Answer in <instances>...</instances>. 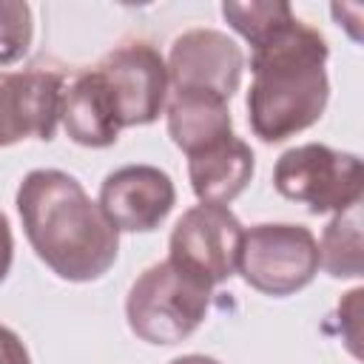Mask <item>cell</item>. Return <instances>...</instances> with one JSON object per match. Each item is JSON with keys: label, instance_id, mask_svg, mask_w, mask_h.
I'll return each mask as SVG.
<instances>
[{"label": "cell", "instance_id": "16", "mask_svg": "<svg viewBox=\"0 0 364 364\" xmlns=\"http://www.w3.org/2000/svg\"><path fill=\"white\" fill-rule=\"evenodd\" d=\"M34 40L31 6L23 0H0V65L23 60Z\"/></svg>", "mask_w": 364, "mask_h": 364}, {"label": "cell", "instance_id": "15", "mask_svg": "<svg viewBox=\"0 0 364 364\" xmlns=\"http://www.w3.org/2000/svg\"><path fill=\"white\" fill-rule=\"evenodd\" d=\"M293 14L290 3L284 0H250V3H236L228 0L222 3V17L228 20V26L242 34L250 46L256 40H262L264 34H270L282 20H287Z\"/></svg>", "mask_w": 364, "mask_h": 364}, {"label": "cell", "instance_id": "17", "mask_svg": "<svg viewBox=\"0 0 364 364\" xmlns=\"http://www.w3.org/2000/svg\"><path fill=\"white\" fill-rule=\"evenodd\" d=\"M0 364H31V355H28L26 344L6 324H0Z\"/></svg>", "mask_w": 364, "mask_h": 364}, {"label": "cell", "instance_id": "10", "mask_svg": "<svg viewBox=\"0 0 364 364\" xmlns=\"http://www.w3.org/2000/svg\"><path fill=\"white\" fill-rule=\"evenodd\" d=\"M97 205L117 230L148 233L173 210L176 188L156 165H125L102 179Z\"/></svg>", "mask_w": 364, "mask_h": 364}, {"label": "cell", "instance_id": "6", "mask_svg": "<svg viewBox=\"0 0 364 364\" xmlns=\"http://www.w3.org/2000/svg\"><path fill=\"white\" fill-rule=\"evenodd\" d=\"M245 228L225 205L188 208L168 239V259L208 287L228 282L236 273Z\"/></svg>", "mask_w": 364, "mask_h": 364}, {"label": "cell", "instance_id": "14", "mask_svg": "<svg viewBox=\"0 0 364 364\" xmlns=\"http://www.w3.org/2000/svg\"><path fill=\"white\" fill-rule=\"evenodd\" d=\"M318 267L333 279H358L364 273L361 250V202L336 213L318 242Z\"/></svg>", "mask_w": 364, "mask_h": 364}, {"label": "cell", "instance_id": "2", "mask_svg": "<svg viewBox=\"0 0 364 364\" xmlns=\"http://www.w3.org/2000/svg\"><path fill=\"white\" fill-rule=\"evenodd\" d=\"M327 40L296 14L250 46L247 122L262 142H284L316 125L330 100Z\"/></svg>", "mask_w": 364, "mask_h": 364}, {"label": "cell", "instance_id": "8", "mask_svg": "<svg viewBox=\"0 0 364 364\" xmlns=\"http://www.w3.org/2000/svg\"><path fill=\"white\" fill-rule=\"evenodd\" d=\"M65 80L51 68L0 71V148L20 139H54Z\"/></svg>", "mask_w": 364, "mask_h": 364}, {"label": "cell", "instance_id": "12", "mask_svg": "<svg viewBox=\"0 0 364 364\" xmlns=\"http://www.w3.org/2000/svg\"><path fill=\"white\" fill-rule=\"evenodd\" d=\"M256 159L245 139L236 134L219 139L216 145L188 156V179L199 202L228 205L253 179Z\"/></svg>", "mask_w": 364, "mask_h": 364}, {"label": "cell", "instance_id": "9", "mask_svg": "<svg viewBox=\"0 0 364 364\" xmlns=\"http://www.w3.org/2000/svg\"><path fill=\"white\" fill-rule=\"evenodd\" d=\"M165 65L173 88L210 91L222 100H230L242 82L245 54L225 31L191 28L171 43Z\"/></svg>", "mask_w": 364, "mask_h": 364}, {"label": "cell", "instance_id": "5", "mask_svg": "<svg viewBox=\"0 0 364 364\" xmlns=\"http://www.w3.org/2000/svg\"><path fill=\"white\" fill-rule=\"evenodd\" d=\"M236 270L242 273L245 284L264 296H293L304 290L318 273V242L304 225H253L242 236Z\"/></svg>", "mask_w": 364, "mask_h": 364}, {"label": "cell", "instance_id": "11", "mask_svg": "<svg viewBox=\"0 0 364 364\" xmlns=\"http://www.w3.org/2000/svg\"><path fill=\"white\" fill-rule=\"evenodd\" d=\"M60 122L68 139L82 148H108L119 139L117 105L97 68H82L63 85Z\"/></svg>", "mask_w": 364, "mask_h": 364}, {"label": "cell", "instance_id": "3", "mask_svg": "<svg viewBox=\"0 0 364 364\" xmlns=\"http://www.w3.org/2000/svg\"><path fill=\"white\" fill-rule=\"evenodd\" d=\"M210 290L171 259L145 267L125 296V318L148 344H179L199 330L210 307Z\"/></svg>", "mask_w": 364, "mask_h": 364}, {"label": "cell", "instance_id": "4", "mask_svg": "<svg viewBox=\"0 0 364 364\" xmlns=\"http://www.w3.org/2000/svg\"><path fill=\"white\" fill-rule=\"evenodd\" d=\"M273 188L304 205L310 213H341L361 202L364 171L350 151H336L321 142L287 148L273 165Z\"/></svg>", "mask_w": 364, "mask_h": 364}, {"label": "cell", "instance_id": "13", "mask_svg": "<svg viewBox=\"0 0 364 364\" xmlns=\"http://www.w3.org/2000/svg\"><path fill=\"white\" fill-rule=\"evenodd\" d=\"M165 117H168V136L188 156L233 134L228 100L210 91L173 88V94L165 102Z\"/></svg>", "mask_w": 364, "mask_h": 364}, {"label": "cell", "instance_id": "18", "mask_svg": "<svg viewBox=\"0 0 364 364\" xmlns=\"http://www.w3.org/2000/svg\"><path fill=\"white\" fill-rule=\"evenodd\" d=\"M11 259H14V236H11L9 216L0 210V284L6 282V276L11 270Z\"/></svg>", "mask_w": 364, "mask_h": 364}, {"label": "cell", "instance_id": "1", "mask_svg": "<svg viewBox=\"0 0 364 364\" xmlns=\"http://www.w3.org/2000/svg\"><path fill=\"white\" fill-rule=\"evenodd\" d=\"M26 239L37 259L65 282H94L119 253V230L65 171H28L14 196Z\"/></svg>", "mask_w": 364, "mask_h": 364}, {"label": "cell", "instance_id": "7", "mask_svg": "<svg viewBox=\"0 0 364 364\" xmlns=\"http://www.w3.org/2000/svg\"><path fill=\"white\" fill-rule=\"evenodd\" d=\"M97 71L114 97L122 128L151 125L159 119L168 102L171 80L168 65L154 46L142 40L122 43L100 60Z\"/></svg>", "mask_w": 364, "mask_h": 364}, {"label": "cell", "instance_id": "19", "mask_svg": "<svg viewBox=\"0 0 364 364\" xmlns=\"http://www.w3.org/2000/svg\"><path fill=\"white\" fill-rule=\"evenodd\" d=\"M168 364H219V361H216V358H210V355L191 353V355H179V358H173V361H168Z\"/></svg>", "mask_w": 364, "mask_h": 364}]
</instances>
